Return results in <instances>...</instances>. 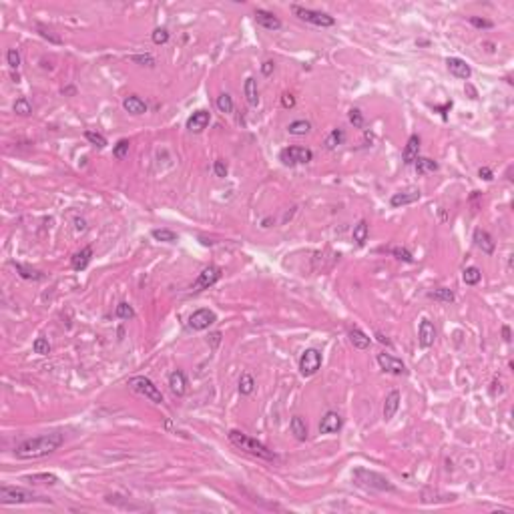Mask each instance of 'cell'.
I'll use <instances>...</instances> for the list:
<instances>
[{"mask_svg": "<svg viewBox=\"0 0 514 514\" xmlns=\"http://www.w3.org/2000/svg\"><path fill=\"white\" fill-rule=\"evenodd\" d=\"M428 295H430L432 299H436V301H442V303H452V301L456 299L454 291H452V289H448V287H438V289L430 291Z\"/></svg>", "mask_w": 514, "mask_h": 514, "instance_id": "obj_32", "label": "cell"}, {"mask_svg": "<svg viewBox=\"0 0 514 514\" xmlns=\"http://www.w3.org/2000/svg\"><path fill=\"white\" fill-rule=\"evenodd\" d=\"M62 442H64L62 432H50V434H42L36 438H28L14 448V456L20 460H36V458L48 456L54 450H58L62 446Z\"/></svg>", "mask_w": 514, "mask_h": 514, "instance_id": "obj_1", "label": "cell"}, {"mask_svg": "<svg viewBox=\"0 0 514 514\" xmlns=\"http://www.w3.org/2000/svg\"><path fill=\"white\" fill-rule=\"evenodd\" d=\"M478 177L484 179V181H492V179H494L492 169H488V167H480V169H478Z\"/></svg>", "mask_w": 514, "mask_h": 514, "instance_id": "obj_52", "label": "cell"}, {"mask_svg": "<svg viewBox=\"0 0 514 514\" xmlns=\"http://www.w3.org/2000/svg\"><path fill=\"white\" fill-rule=\"evenodd\" d=\"M319 367H321V353H319L315 347L305 349V351L301 353V357H299V373H301L303 377H309V375H313Z\"/></svg>", "mask_w": 514, "mask_h": 514, "instance_id": "obj_8", "label": "cell"}, {"mask_svg": "<svg viewBox=\"0 0 514 514\" xmlns=\"http://www.w3.org/2000/svg\"><path fill=\"white\" fill-rule=\"evenodd\" d=\"M36 30H38V34H40L42 38H46V40H50V42H54V44H60V42H62V38L56 36V34H52V30H48L44 24H36Z\"/></svg>", "mask_w": 514, "mask_h": 514, "instance_id": "obj_44", "label": "cell"}, {"mask_svg": "<svg viewBox=\"0 0 514 514\" xmlns=\"http://www.w3.org/2000/svg\"><path fill=\"white\" fill-rule=\"evenodd\" d=\"M32 349H34V353H38V355H48V353H50V343H48L46 337H36L34 343H32Z\"/></svg>", "mask_w": 514, "mask_h": 514, "instance_id": "obj_41", "label": "cell"}, {"mask_svg": "<svg viewBox=\"0 0 514 514\" xmlns=\"http://www.w3.org/2000/svg\"><path fill=\"white\" fill-rule=\"evenodd\" d=\"M436 341V327L432 321L428 319H422L420 321V327H418V343L422 347H432Z\"/></svg>", "mask_w": 514, "mask_h": 514, "instance_id": "obj_15", "label": "cell"}, {"mask_svg": "<svg viewBox=\"0 0 514 514\" xmlns=\"http://www.w3.org/2000/svg\"><path fill=\"white\" fill-rule=\"evenodd\" d=\"M151 38H153L155 44H167L169 42V32H167V28H155Z\"/></svg>", "mask_w": 514, "mask_h": 514, "instance_id": "obj_46", "label": "cell"}, {"mask_svg": "<svg viewBox=\"0 0 514 514\" xmlns=\"http://www.w3.org/2000/svg\"><path fill=\"white\" fill-rule=\"evenodd\" d=\"M392 255L398 257V259L404 261V263H414V255H412L406 247H394V249H392Z\"/></svg>", "mask_w": 514, "mask_h": 514, "instance_id": "obj_45", "label": "cell"}, {"mask_svg": "<svg viewBox=\"0 0 514 514\" xmlns=\"http://www.w3.org/2000/svg\"><path fill=\"white\" fill-rule=\"evenodd\" d=\"M339 428H341V416L337 412H327L319 422L321 434H335V432H339Z\"/></svg>", "mask_w": 514, "mask_h": 514, "instance_id": "obj_19", "label": "cell"}, {"mask_svg": "<svg viewBox=\"0 0 514 514\" xmlns=\"http://www.w3.org/2000/svg\"><path fill=\"white\" fill-rule=\"evenodd\" d=\"M414 167H416V173H418V175H426V173L438 171V163L432 161V159H428V157H418V159L414 161Z\"/></svg>", "mask_w": 514, "mask_h": 514, "instance_id": "obj_28", "label": "cell"}, {"mask_svg": "<svg viewBox=\"0 0 514 514\" xmlns=\"http://www.w3.org/2000/svg\"><path fill=\"white\" fill-rule=\"evenodd\" d=\"M462 279H464L466 285H476L482 279V271L478 267H466L464 273H462Z\"/></svg>", "mask_w": 514, "mask_h": 514, "instance_id": "obj_35", "label": "cell"}, {"mask_svg": "<svg viewBox=\"0 0 514 514\" xmlns=\"http://www.w3.org/2000/svg\"><path fill=\"white\" fill-rule=\"evenodd\" d=\"M114 315H116L118 319H133V317H135V309H133L131 303L120 301V303L114 307Z\"/></svg>", "mask_w": 514, "mask_h": 514, "instance_id": "obj_36", "label": "cell"}, {"mask_svg": "<svg viewBox=\"0 0 514 514\" xmlns=\"http://www.w3.org/2000/svg\"><path fill=\"white\" fill-rule=\"evenodd\" d=\"M128 388H131L133 392H137V394L145 396L147 400L155 402V404H161V402H163V394H161V390H159V388H157L149 377H145V375H133V377L128 379Z\"/></svg>", "mask_w": 514, "mask_h": 514, "instance_id": "obj_5", "label": "cell"}, {"mask_svg": "<svg viewBox=\"0 0 514 514\" xmlns=\"http://www.w3.org/2000/svg\"><path fill=\"white\" fill-rule=\"evenodd\" d=\"M375 359H377L379 367H381L383 371H388V373H394V375H404V373H408L406 363H404L402 359H398V357H394V355L386 353V351L377 353V357H375Z\"/></svg>", "mask_w": 514, "mask_h": 514, "instance_id": "obj_11", "label": "cell"}, {"mask_svg": "<svg viewBox=\"0 0 514 514\" xmlns=\"http://www.w3.org/2000/svg\"><path fill=\"white\" fill-rule=\"evenodd\" d=\"M213 171H215L217 177H227V165H225L221 159H217V161L213 163Z\"/></svg>", "mask_w": 514, "mask_h": 514, "instance_id": "obj_51", "label": "cell"}, {"mask_svg": "<svg viewBox=\"0 0 514 514\" xmlns=\"http://www.w3.org/2000/svg\"><path fill=\"white\" fill-rule=\"evenodd\" d=\"M450 108H452V100H450V102H446V104H444V106H440V108H438V110H440V112H442V116H446V110H450Z\"/></svg>", "mask_w": 514, "mask_h": 514, "instance_id": "obj_57", "label": "cell"}, {"mask_svg": "<svg viewBox=\"0 0 514 514\" xmlns=\"http://www.w3.org/2000/svg\"><path fill=\"white\" fill-rule=\"evenodd\" d=\"M502 335H504V341H510V339H512V337H510V327H508V325H504V327H502Z\"/></svg>", "mask_w": 514, "mask_h": 514, "instance_id": "obj_56", "label": "cell"}, {"mask_svg": "<svg viewBox=\"0 0 514 514\" xmlns=\"http://www.w3.org/2000/svg\"><path fill=\"white\" fill-rule=\"evenodd\" d=\"M343 139H345L343 128H333V131L327 135V139H325V149H327V151H333L335 147H339V145L343 143Z\"/></svg>", "mask_w": 514, "mask_h": 514, "instance_id": "obj_31", "label": "cell"}, {"mask_svg": "<svg viewBox=\"0 0 514 514\" xmlns=\"http://www.w3.org/2000/svg\"><path fill=\"white\" fill-rule=\"evenodd\" d=\"M351 478L361 488H369V490H377V492H398V488L386 476H381L373 470H367V468H355L351 472Z\"/></svg>", "mask_w": 514, "mask_h": 514, "instance_id": "obj_3", "label": "cell"}, {"mask_svg": "<svg viewBox=\"0 0 514 514\" xmlns=\"http://www.w3.org/2000/svg\"><path fill=\"white\" fill-rule=\"evenodd\" d=\"M38 500L30 490L16 488V486H0V502L2 504H26Z\"/></svg>", "mask_w": 514, "mask_h": 514, "instance_id": "obj_7", "label": "cell"}, {"mask_svg": "<svg viewBox=\"0 0 514 514\" xmlns=\"http://www.w3.org/2000/svg\"><path fill=\"white\" fill-rule=\"evenodd\" d=\"M169 390L179 398L187 394V377L181 369H173L169 373Z\"/></svg>", "mask_w": 514, "mask_h": 514, "instance_id": "obj_18", "label": "cell"}, {"mask_svg": "<svg viewBox=\"0 0 514 514\" xmlns=\"http://www.w3.org/2000/svg\"><path fill=\"white\" fill-rule=\"evenodd\" d=\"M468 20H470V24L476 26V28H492V26H494L492 20H486V18H480V16H470Z\"/></svg>", "mask_w": 514, "mask_h": 514, "instance_id": "obj_49", "label": "cell"}, {"mask_svg": "<svg viewBox=\"0 0 514 514\" xmlns=\"http://www.w3.org/2000/svg\"><path fill=\"white\" fill-rule=\"evenodd\" d=\"M400 408V392L398 390H392L388 396H386V402H383V420L390 422L394 418V414L398 412Z\"/></svg>", "mask_w": 514, "mask_h": 514, "instance_id": "obj_23", "label": "cell"}, {"mask_svg": "<svg viewBox=\"0 0 514 514\" xmlns=\"http://www.w3.org/2000/svg\"><path fill=\"white\" fill-rule=\"evenodd\" d=\"M311 131V122L305 120V118H299V120H293L287 124V133L289 135H295V137H301V135H307Z\"/></svg>", "mask_w": 514, "mask_h": 514, "instance_id": "obj_29", "label": "cell"}, {"mask_svg": "<svg viewBox=\"0 0 514 514\" xmlns=\"http://www.w3.org/2000/svg\"><path fill=\"white\" fill-rule=\"evenodd\" d=\"M255 22L267 30H279L281 28V20L273 14V12H267V10H261L257 8L255 10Z\"/></svg>", "mask_w": 514, "mask_h": 514, "instance_id": "obj_16", "label": "cell"}, {"mask_svg": "<svg viewBox=\"0 0 514 514\" xmlns=\"http://www.w3.org/2000/svg\"><path fill=\"white\" fill-rule=\"evenodd\" d=\"M217 108H219L221 112H231V110H233V98H231L229 92H221V94L217 96Z\"/></svg>", "mask_w": 514, "mask_h": 514, "instance_id": "obj_38", "label": "cell"}, {"mask_svg": "<svg viewBox=\"0 0 514 514\" xmlns=\"http://www.w3.org/2000/svg\"><path fill=\"white\" fill-rule=\"evenodd\" d=\"M14 267H16V271L20 273V277H24V279H32V281H40L44 275H42V271H38V269H32V267H28V265H24V263H14Z\"/></svg>", "mask_w": 514, "mask_h": 514, "instance_id": "obj_30", "label": "cell"}, {"mask_svg": "<svg viewBox=\"0 0 514 514\" xmlns=\"http://www.w3.org/2000/svg\"><path fill=\"white\" fill-rule=\"evenodd\" d=\"M151 235H153L155 241H163V243H175L179 239V235L171 229H153Z\"/></svg>", "mask_w": 514, "mask_h": 514, "instance_id": "obj_33", "label": "cell"}, {"mask_svg": "<svg viewBox=\"0 0 514 514\" xmlns=\"http://www.w3.org/2000/svg\"><path fill=\"white\" fill-rule=\"evenodd\" d=\"M28 482H36V484H56L58 478L50 472H42V474H32V476H26Z\"/></svg>", "mask_w": 514, "mask_h": 514, "instance_id": "obj_37", "label": "cell"}, {"mask_svg": "<svg viewBox=\"0 0 514 514\" xmlns=\"http://www.w3.org/2000/svg\"><path fill=\"white\" fill-rule=\"evenodd\" d=\"M446 66H448L450 74H454L456 78L468 80V78L472 76V68H470V64H468L466 60L458 58V56H450V58H446Z\"/></svg>", "mask_w": 514, "mask_h": 514, "instance_id": "obj_12", "label": "cell"}, {"mask_svg": "<svg viewBox=\"0 0 514 514\" xmlns=\"http://www.w3.org/2000/svg\"><path fill=\"white\" fill-rule=\"evenodd\" d=\"M209 120H211V112H209V110H205V108L195 110V112L189 116V120H187V128H189L191 133H203V131L207 128Z\"/></svg>", "mask_w": 514, "mask_h": 514, "instance_id": "obj_14", "label": "cell"}, {"mask_svg": "<svg viewBox=\"0 0 514 514\" xmlns=\"http://www.w3.org/2000/svg\"><path fill=\"white\" fill-rule=\"evenodd\" d=\"M6 60H8V66H10V68H18V66H20V52H18L16 48H8Z\"/></svg>", "mask_w": 514, "mask_h": 514, "instance_id": "obj_47", "label": "cell"}, {"mask_svg": "<svg viewBox=\"0 0 514 514\" xmlns=\"http://www.w3.org/2000/svg\"><path fill=\"white\" fill-rule=\"evenodd\" d=\"M347 335H349V341H351L353 347H357V349H367L369 347V337L359 327H351L347 331Z\"/></svg>", "mask_w": 514, "mask_h": 514, "instance_id": "obj_26", "label": "cell"}, {"mask_svg": "<svg viewBox=\"0 0 514 514\" xmlns=\"http://www.w3.org/2000/svg\"><path fill=\"white\" fill-rule=\"evenodd\" d=\"M289 428H291V434L295 436V440H299V442L307 440V424L301 416H293L289 422Z\"/></svg>", "mask_w": 514, "mask_h": 514, "instance_id": "obj_24", "label": "cell"}, {"mask_svg": "<svg viewBox=\"0 0 514 514\" xmlns=\"http://www.w3.org/2000/svg\"><path fill=\"white\" fill-rule=\"evenodd\" d=\"M14 112H16V114H22V116H28V114L32 112V104L28 102V98H24V96L16 98V102H14Z\"/></svg>", "mask_w": 514, "mask_h": 514, "instance_id": "obj_40", "label": "cell"}, {"mask_svg": "<svg viewBox=\"0 0 514 514\" xmlns=\"http://www.w3.org/2000/svg\"><path fill=\"white\" fill-rule=\"evenodd\" d=\"M313 159L311 149L307 147H285L279 151V161L287 167H295V165H305Z\"/></svg>", "mask_w": 514, "mask_h": 514, "instance_id": "obj_6", "label": "cell"}, {"mask_svg": "<svg viewBox=\"0 0 514 514\" xmlns=\"http://www.w3.org/2000/svg\"><path fill=\"white\" fill-rule=\"evenodd\" d=\"M464 90L470 94V98H478V92H476V88L470 84V82H466V86H464Z\"/></svg>", "mask_w": 514, "mask_h": 514, "instance_id": "obj_54", "label": "cell"}, {"mask_svg": "<svg viewBox=\"0 0 514 514\" xmlns=\"http://www.w3.org/2000/svg\"><path fill=\"white\" fill-rule=\"evenodd\" d=\"M128 141L126 139H120L116 145H114V149H112V155H114V159H124L126 155H128Z\"/></svg>", "mask_w": 514, "mask_h": 514, "instance_id": "obj_43", "label": "cell"}, {"mask_svg": "<svg viewBox=\"0 0 514 514\" xmlns=\"http://www.w3.org/2000/svg\"><path fill=\"white\" fill-rule=\"evenodd\" d=\"M219 339H221V333H219V331L211 335V341H213V345H217V343H219Z\"/></svg>", "mask_w": 514, "mask_h": 514, "instance_id": "obj_59", "label": "cell"}, {"mask_svg": "<svg viewBox=\"0 0 514 514\" xmlns=\"http://www.w3.org/2000/svg\"><path fill=\"white\" fill-rule=\"evenodd\" d=\"M472 241H474V245L482 251V253H486V255H492L494 253V249H496V243H494V239H492V235L486 231V229H474V235H472Z\"/></svg>", "mask_w": 514, "mask_h": 514, "instance_id": "obj_13", "label": "cell"}, {"mask_svg": "<svg viewBox=\"0 0 514 514\" xmlns=\"http://www.w3.org/2000/svg\"><path fill=\"white\" fill-rule=\"evenodd\" d=\"M255 390V379L251 373H241L239 377V394L241 396H251Z\"/></svg>", "mask_w": 514, "mask_h": 514, "instance_id": "obj_34", "label": "cell"}, {"mask_svg": "<svg viewBox=\"0 0 514 514\" xmlns=\"http://www.w3.org/2000/svg\"><path fill=\"white\" fill-rule=\"evenodd\" d=\"M420 157V137L418 135H412L404 147V153H402V161L404 165H414V161Z\"/></svg>", "mask_w": 514, "mask_h": 514, "instance_id": "obj_17", "label": "cell"}, {"mask_svg": "<svg viewBox=\"0 0 514 514\" xmlns=\"http://www.w3.org/2000/svg\"><path fill=\"white\" fill-rule=\"evenodd\" d=\"M131 60L137 64H143V66H155V56H151V54H133Z\"/></svg>", "mask_w": 514, "mask_h": 514, "instance_id": "obj_48", "label": "cell"}, {"mask_svg": "<svg viewBox=\"0 0 514 514\" xmlns=\"http://www.w3.org/2000/svg\"><path fill=\"white\" fill-rule=\"evenodd\" d=\"M377 341H379V343H386V345H390V339H388L383 333H377Z\"/></svg>", "mask_w": 514, "mask_h": 514, "instance_id": "obj_58", "label": "cell"}, {"mask_svg": "<svg viewBox=\"0 0 514 514\" xmlns=\"http://www.w3.org/2000/svg\"><path fill=\"white\" fill-rule=\"evenodd\" d=\"M227 436H229V442L233 446H237L239 450H243L251 456H257V458H263V460H275V454L265 444H261L259 440H255V438H251V436H247L239 430H231Z\"/></svg>", "mask_w": 514, "mask_h": 514, "instance_id": "obj_2", "label": "cell"}, {"mask_svg": "<svg viewBox=\"0 0 514 514\" xmlns=\"http://www.w3.org/2000/svg\"><path fill=\"white\" fill-rule=\"evenodd\" d=\"M291 12L299 18V20H305L313 26H321V28H329L335 24V18L325 14V12H319V10H313V8H305V6H297L293 4L291 6Z\"/></svg>", "mask_w": 514, "mask_h": 514, "instance_id": "obj_4", "label": "cell"}, {"mask_svg": "<svg viewBox=\"0 0 514 514\" xmlns=\"http://www.w3.org/2000/svg\"><path fill=\"white\" fill-rule=\"evenodd\" d=\"M62 94H74V88L68 86V88H62Z\"/></svg>", "mask_w": 514, "mask_h": 514, "instance_id": "obj_60", "label": "cell"}, {"mask_svg": "<svg viewBox=\"0 0 514 514\" xmlns=\"http://www.w3.org/2000/svg\"><path fill=\"white\" fill-rule=\"evenodd\" d=\"M347 116H349V122H351L355 128H363V126H365V118H363V112H361L359 108H351Z\"/></svg>", "mask_w": 514, "mask_h": 514, "instance_id": "obj_42", "label": "cell"}, {"mask_svg": "<svg viewBox=\"0 0 514 514\" xmlns=\"http://www.w3.org/2000/svg\"><path fill=\"white\" fill-rule=\"evenodd\" d=\"M367 235H369V225H367V221H365V219L357 221V223L353 225V233H351V237H353L355 245H359V247H361V245H365Z\"/></svg>", "mask_w": 514, "mask_h": 514, "instance_id": "obj_25", "label": "cell"}, {"mask_svg": "<svg viewBox=\"0 0 514 514\" xmlns=\"http://www.w3.org/2000/svg\"><path fill=\"white\" fill-rule=\"evenodd\" d=\"M90 259H92V249H90V247H82L80 251H76V253L72 255L70 265H72V269H74V271H82V269H86V267H88Z\"/></svg>", "mask_w": 514, "mask_h": 514, "instance_id": "obj_22", "label": "cell"}, {"mask_svg": "<svg viewBox=\"0 0 514 514\" xmlns=\"http://www.w3.org/2000/svg\"><path fill=\"white\" fill-rule=\"evenodd\" d=\"M215 321H217L215 311H211V309H207V307H201V309H197V311H193V313L189 315L187 325H189L191 329H195V331H203V329H207L209 325H213Z\"/></svg>", "mask_w": 514, "mask_h": 514, "instance_id": "obj_10", "label": "cell"}, {"mask_svg": "<svg viewBox=\"0 0 514 514\" xmlns=\"http://www.w3.org/2000/svg\"><path fill=\"white\" fill-rule=\"evenodd\" d=\"M84 139H86L90 145L98 147V149L106 147V139H104V135H100V133H96V131H84Z\"/></svg>", "mask_w": 514, "mask_h": 514, "instance_id": "obj_39", "label": "cell"}, {"mask_svg": "<svg viewBox=\"0 0 514 514\" xmlns=\"http://www.w3.org/2000/svg\"><path fill=\"white\" fill-rule=\"evenodd\" d=\"M221 279V267H217V265H209V267H205L201 273H199V277L195 279V283L191 285V291H203V289H209L211 285H215L217 281Z\"/></svg>", "mask_w": 514, "mask_h": 514, "instance_id": "obj_9", "label": "cell"}, {"mask_svg": "<svg viewBox=\"0 0 514 514\" xmlns=\"http://www.w3.org/2000/svg\"><path fill=\"white\" fill-rule=\"evenodd\" d=\"M122 108H124L126 112H131V114H145V112H147L145 100H143L141 96H137V94L124 96V98H122Z\"/></svg>", "mask_w": 514, "mask_h": 514, "instance_id": "obj_21", "label": "cell"}, {"mask_svg": "<svg viewBox=\"0 0 514 514\" xmlns=\"http://www.w3.org/2000/svg\"><path fill=\"white\" fill-rule=\"evenodd\" d=\"M243 92H245V98H247V102H249L251 106H257V104H259L257 82H255V78H253V76H249V78L245 80V84H243Z\"/></svg>", "mask_w": 514, "mask_h": 514, "instance_id": "obj_27", "label": "cell"}, {"mask_svg": "<svg viewBox=\"0 0 514 514\" xmlns=\"http://www.w3.org/2000/svg\"><path fill=\"white\" fill-rule=\"evenodd\" d=\"M418 199H420V191H418V189H412V191H400V193H394V195H392L390 205H392V207H404V205L416 203Z\"/></svg>", "mask_w": 514, "mask_h": 514, "instance_id": "obj_20", "label": "cell"}, {"mask_svg": "<svg viewBox=\"0 0 514 514\" xmlns=\"http://www.w3.org/2000/svg\"><path fill=\"white\" fill-rule=\"evenodd\" d=\"M281 106L283 108H293L295 106V96L291 92H283L281 94Z\"/></svg>", "mask_w": 514, "mask_h": 514, "instance_id": "obj_50", "label": "cell"}, {"mask_svg": "<svg viewBox=\"0 0 514 514\" xmlns=\"http://www.w3.org/2000/svg\"><path fill=\"white\" fill-rule=\"evenodd\" d=\"M74 225H76V231H84V229H86V221L80 219V217L74 219Z\"/></svg>", "mask_w": 514, "mask_h": 514, "instance_id": "obj_55", "label": "cell"}, {"mask_svg": "<svg viewBox=\"0 0 514 514\" xmlns=\"http://www.w3.org/2000/svg\"><path fill=\"white\" fill-rule=\"evenodd\" d=\"M273 68H275V62H273V60H265L263 66H261V72H263L265 76H269V74L273 72Z\"/></svg>", "mask_w": 514, "mask_h": 514, "instance_id": "obj_53", "label": "cell"}]
</instances>
